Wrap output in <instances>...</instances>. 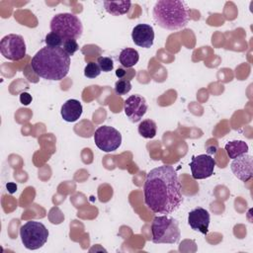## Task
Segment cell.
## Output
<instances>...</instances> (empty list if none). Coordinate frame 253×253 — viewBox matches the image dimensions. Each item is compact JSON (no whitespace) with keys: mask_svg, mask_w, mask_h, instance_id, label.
I'll use <instances>...</instances> for the list:
<instances>
[{"mask_svg":"<svg viewBox=\"0 0 253 253\" xmlns=\"http://www.w3.org/2000/svg\"><path fill=\"white\" fill-rule=\"evenodd\" d=\"M144 203L154 213L169 214L183 202L181 184L173 166L161 165L151 169L143 184Z\"/></svg>","mask_w":253,"mask_h":253,"instance_id":"1","label":"cell"},{"mask_svg":"<svg viewBox=\"0 0 253 253\" xmlns=\"http://www.w3.org/2000/svg\"><path fill=\"white\" fill-rule=\"evenodd\" d=\"M31 67L40 77L46 80L63 79L70 67V56L62 47H42L32 58Z\"/></svg>","mask_w":253,"mask_h":253,"instance_id":"2","label":"cell"},{"mask_svg":"<svg viewBox=\"0 0 253 253\" xmlns=\"http://www.w3.org/2000/svg\"><path fill=\"white\" fill-rule=\"evenodd\" d=\"M152 16L159 27L169 31L184 28L190 20L187 4L179 0L157 1L153 7Z\"/></svg>","mask_w":253,"mask_h":253,"instance_id":"3","label":"cell"},{"mask_svg":"<svg viewBox=\"0 0 253 253\" xmlns=\"http://www.w3.org/2000/svg\"><path fill=\"white\" fill-rule=\"evenodd\" d=\"M151 240L155 244L178 243L181 237L179 223L173 217L162 214L155 216L151 222Z\"/></svg>","mask_w":253,"mask_h":253,"instance_id":"4","label":"cell"},{"mask_svg":"<svg viewBox=\"0 0 253 253\" xmlns=\"http://www.w3.org/2000/svg\"><path fill=\"white\" fill-rule=\"evenodd\" d=\"M50 31L57 34L63 41L78 39L83 33V26L77 16L71 13H59L50 21Z\"/></svg>","mask_w":253,"mask_h":253,"instance_id":"5","label":"cell"},{"mask_svg":"<svg viewBox=\"0 0 253 253\" xmlns=\"http://www.w3.org/2000/svg\"><path fill=\"white\" fill-rule=\"evenodd\" d=\"M20 237L23 245L29 250H37L42 247L47 241L48 230L40 221L31 220L20 228Z\"/></svg>","mask_w":253,"mask_h":253,"instance_id":"6","label":"cell"},{"mask_svg":"<svg viewBox=\"0 0 253 253\" xmlns=\"http://www.w3.org/2000/svg\"><path fill=\"white\" fill-rule=\"evenodd\" d=\"M94 142L100 150L112 152L121 146L122 134L113 126H101L95 130Z\"/></svg>","mask_w":253,"mask_h":253,"instance_id":"7","label":"cell"},{"mask_svg":"<svg viewBox=\"0 0 253 253\" xmlns=\"http://www.w3.org/2000/svg\"><path fill=\"white\" fill-rule=\"evenodd\" d=\"M1 54L13 61L20 60L26 55V43L24 38L17 34H9L0 42Z\"/></svg>","mask_w":253,"mask_h":253,"instance_id":"8","label":"cell"},{"mask_svg":"<svg viewBox=\"0 0 253 253\" xmlns=\"http://www.w3.org/2000/svg\"><path fill=\"white\" fill-rule=\"evenodd\" d=\"M215 160L208 154H200L193 156L190 163L192 177L196 180L206 179L213 174Z\"/></svg>","mask_w":253,"mask_h":253,"instance_id":"9","label":"cell"},{"mask_svg":"<svg viewBox=\"0 0 253 253\" xmlns=\"http://www.w3.org/2000/svg\"><path fill=\"white\" fill-rule=\"evenodd\" d=\"M148 105L144 97L139 95H131L124 103V111L127 119L131 123L139 122L145 115Z\"/></svg>","mask_w":253,"mask_h":253,"instance_id":"10","label":"cell"},{"mask_svg":"<svg viewBox=\"0 0 253 253\" xmlns=\"http://www.w3.org/2000/svg\"><path fill=\"white\" fill-rule=\"evenodd\" d=\"M252 156L245 153L232 160L230 168L232 173L242 182H247L252 178Z\"/></svg>","mask_w":253,"mask_h":253,"instance_id":"11","label":"cell"},{"mask_svg":"<svg viewBox=\"0 0 253 253\" xmlns=\"http://www.w3.org/2000/svg\"><path fill=\"white\" fill-rule=\"evenodd\" d=\"M211 216L209 211L201 207L192 210L188 214V223L195 231H200L203 234H207L209 231Z\"/></svg>","mask_w":253,"mask_h":253,"instance_id":"12","label":"cell"},{"mask_svg":"<svg viewBox=\"0 0 253 253\" xmlns=\"http://www.w3.org/2000/svg\"><path fill=\"white\" fill-rule=\"evenodd\" d=\"M131 39L136 45L149 48L154 42L153 28L147 24H138L132 29Z\"/></svg>","mask_w":253,"mask_h":253,"instance_id":"13","label":"cell"},{"mask_svg":"<svg viewBox=\"0 0 253 253\" xmlns=\"http://www.w3.org/2000/svg\"><path fill=\"white\" fill-rule=\"evenodd\" d=\"M83 108L81 103L76 99H69L63 105L60 109V114L62 119L67 123H73L76 122L82 115Z\"/></svg>","mask_w":253,"mask_h":253,"instance_id":"14","label":"cell"},{"mask_svg":"<svg viewBox=\"0 0 253 253\" xmlns=\"http://www.w3.org/2000/svg\"><path fill=\"white\" fill-rule=\"evenodd\" d=\"M105 10L114 16H121L124 14L128 13L130 7H131V2L130 1H104L103 2Z\"/></svg>","mask_w":253,"mask_h":253,"instance_id":"15","label":"cell"},{"mask_svg":"<svg viewBox=\"0 0 253 253\" xmlns=\"http://www.w3.org/2000/svg\"><path fill=\"white\" fill-rule=\"evenodd\" d=\"M225 151L229 158L235 159L236 157L248 152V144L243 140H232L225 144Z\"/></svg>","mask_w":253,"mask_h":253,"instance_id":"16","label":"cell"},{"mask_svg":"<svg viewBox=\"0 0 253 253\" xmlns=\"http://www.w3.org/2000/svg\"><path fill=\"white\" fill-rule=\"evenodd\" d=\"M138 59H139V54L137 50L130 47H126L122 49L119 55L120 63L126 68H130L134 66L138 62Z\"/></svg>","mask_w":253,"mask_h":253,"instance_id":"17","label":"cell"},{"mask_svg":"<svg viewBox=\"0 0 253 253\" xmlns=\"http://www.w3.org/2000/svg\"><path fill=\"white\" fill-rule=\"evenodd\" d=\"M138 133L144 138H153L156 135L157 126L153 120L146 119L138 125Z\"/></svg>","mask_w":253,"mask_h":253,"instance_id":"18","label":"cell"},{"mask_svg":"<svg viewBox=\"0 0 253 253\" xmlns=\"http://www.w3.org/2000/svg\"><path fill=\"white\" fill-rule=\"evenodd\" d=\"M130 90H131V84H130V81L127 79H119L115 83V92L120 96L127 94Z\"/></svg>","mask_w":253,"mask_h":253,"instance_id":"19","label":"cell"},{"mask_svg":"<svg viewBox=\"0 0 253 253\" xmlns=\"http://www.w3.org/2000/svg\"><path fill=\"white\" fill-rule=\"evenodd\" d=\"M44 42L48 47H60L63 43V40L57 34L50 32L45 36Z\"/></svg>","mask_w":253,"mask_h":253,"instance_id":"20","label":"cell"},{"mask_svg":"<svg viewBox=\"0 0 253 253\" xmlns=\"http://www.w3.org/2000/svg\"><path fill=\"white\" fill-rule=\"evenodd\" d=\"M100 73H101V69H100L99 65L95 62L87 63V65L84 68V75L87 78H91V79L96 78L100 75Z\"/></svg>","mask_w":253,"mask_h":253,"instance_id":"21","label":"cell"},{"mask_svg":"<svg viewBox=\"0 0 253 253\" xmlns=\"http://www.w3.org/2000/svg\"><path fill=\"white\" fill-rule=\"evenodd\" d=\"M97 64L99 65L101 71L103 72H110L114 68L113 59L107 56H99L97 59Z\"/></svg>","mask_w":253,"mask_h":253,"instance_id":"22","label":"cell"},{"mask_svg":"<svg viewBox=\"0 0 253 253\" xmlns=\"http://www.w3.org/2000/svg\"><path fill=\"white\" fill-rule=\"evenodd\" d=\"M62 48L70 56V55H73L79 49V45H78L76 40L68 39V40L63 41Z\"/></svg>","mask_w":253,"mask_h":253,"instance_id":"23","label":"cell"},{"mask_svg":"<svg viewBox=\"0 0 253 253\" xmlns=\"http://www.w3.org/2000/svg\"><path fill=\"white\" fill-rule=\"evenodd\" d=\"M32 100H33L32 95H30L29 93H27V92H22V93L20 94V102H21V104H23L24 106L30 105V104L32 103Z\"/></svg>","mask_w":253,"mask_h":253,"instance_id":"24","label":"cell"},{"mask_svg":"<svg viewBox=\"0 0 253 253\" xmlns=\"http://www.w3.org/2000/svg\"><path fill=\"white\" fill-rule=\"evenodd\" d=\"M6 187H7V190H8V192L10 194H13V193H15L17 191V185L15 183H8L6 185Z\"/></svg>","mask_w":253,"mask_h":253,"instance_id":"25","label":"cell"},{"mask_svg":"<svg viewBox=\"0 0 253 253\" xmlns=\"http://www.w3.org/2000/svg\"><path fill=\"white\" fill-rule=\"evenodd\" d=\"M116 75H117V77H118L119 79H123L124 76L126 75V71H125L123 68H118V69L116 70Z\"/></svg>","mask_w":253,"mask_h":253,"instance_id":"26","label":"cell"}]
</instances>
